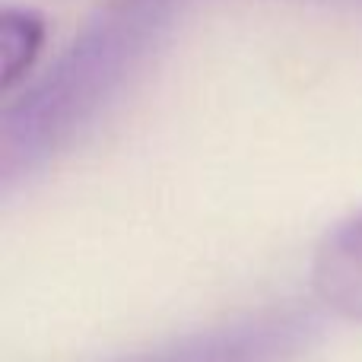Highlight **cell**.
Listing matches in <instances>:
<instances>
[{"instance_id":"obj_1","label":"cell","mask_w":362,"mask_h":362,"mask_svg":"<svg viewBox=\"0 0 362 362\" xmlns=\"http://www.w3.org/2000/svg\"><path fill=\"white\" fill-rule=\"evenodd\" d=\"M308 337L312 315L283 305L206 327L124 362H289Z\"/></svg>"},{"instance_id":"obj_2","label":"cell","mask_w":362,"mask_h":362,"mask_svg":"<svg viewBox=\"0 0 362 362\" xmlns=\"http://www.w3.org/2000/svg\"><path fill=\"white\" fill-rule=\"evenodd\" d=\"M312 289L325 308L362 325V210L321 238L312 261Z\"/></svg>"},{"instance_id":"obj_3","label":"cell","mask_w":362,"mask_h":362,"mask_svg":"<svg viewBox=\"0 0 362 362\" xmlns=\"http://www.w3.org/2000/svg\"><path fill=\"white\" fill-rule=\"evenodd\" d=\"M45 45V19L29 10H4L0 16V86L13 89L32 64L38 61Z\"/></svg>"}]
</instances>
